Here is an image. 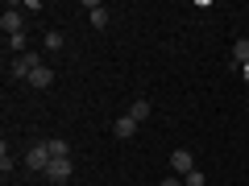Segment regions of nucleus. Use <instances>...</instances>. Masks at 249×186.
<instances>
[{
  "mask_svg": "<svg viewBox=\"0 0 249 186\" xmlns=\"http://www.w3.org/2000/svg\"><path fill=\"white\" fill-rule=\"evenodd\" d=\"M54 161V153H50V145H29V153H25V166L29 170H37V174H46V166H50Z\"/></svg>",
  "mask_w": 249,
  "mask_h": 186,
  "instance_id": "nucleus-1",
  "label": "nucleus"
},
{
  "mask_svg": "<svg viewBox=\"0 0 249 186\" xmlns=\"http://www.w3.org/2000/svg\"><path fill=\"white\" fill-rule=\"evenodd\" d=\"M0 29H4V37L25 33V17L17 13V4H4V13H0Z\"/></svg>",
  "mask_w": 249,
  "mask_h": 186,
  "instance_id": "nucleus-2",
  "label": "nucleus"
},
{
  "mask_svg": "<svg viewBox=\"0 0 249 186\" xmlns=\"http://www.w3.org/2000/svg\"><path fill=\"white\" fill-rule=\"evenodd\" d=\"M170 170H175V178H187L191 170H196V153L191 149H175L170 153Z\"/></svg>",
  "mask_w": 249,
  "mask_h": 186,
  "instance_id": "nucleus-3",
  "label": "nucleus"
},
{
  "mask_svg": "<svg viewBox=\"0 0 249 186\" xmlns=\"http://www.w3.org/2000/svg\"><path fill=\"white\" fill-rule=\"evenodd\" d=\"M71 174H75V161H71V157H54L50 166H46L42 178H50V182H67Z\"/></svg>",
  "mask_w": 249,
  "mask_h": 186,
  "instance_id": "nucleus-4",
  "label": "nucleus"
},
{
  "mask_svg": "<svg viewBox=\"0 0 249 186\" xmlns=\"http://www.w3.org/2000/svg\"><path fill=\"white\" fill-rule=\"evenodd\" d=\"M83 9H88V21H91V29H108V9L100 4V0H83Z\"/></svg>",
  "mask_w": 249,
  "mask_h": 186,
  "instance_id": "nucleus-5",
  "label": "nucleus"
},
{
  "mask_svg": "<svg viewBox=\"0 0 249 186\" xmlns=\"http://www.w3.org/2000/svg\"><path fill=\"white\" fill-rule=\"evenodd\" d=\"M133 133H137V120H133L129 112H124V116H116V120H112V137H121V141H129Z\"/></svg>",
  "mask_w": 249,
  "mask_h": 186,
  "instance_id": "nucleus-6",
  "label": "nucleus"
},
{
  "mask_svg": "<svg viewBox=\"0 0 249 186\" xmlns=\"http://www.w3.org/2000/svg\"><path fill=\"white\" fill-rule=\"evenodd\" d=\"M50 83H54V71H50V66H46V62H42V66H37V71L29 75V87L46 91V87H50Z\"/></svg>",
  "mask_w": 249,
  "mask_h": 186,
  "instance_id": "nucleus-7",
  "label": "nucleus"
},
{
  "mask_svg": "<svg viewBox=\"0 0 249 186\" xmlns=\"http://www.w3.org/2000/svg\"><path fill=\"white\" fill-rule=\"evenodd\" d=\"M150 112H154V108H150V99H133V104H129V116H133L137 124H145V120H150Z\"/></svg>",
  "mask_w": 249,
  "mask_h": 186,
  "instance_id": "nucleus-8",
  "label": "nucleus"
},
{
  "mask_svg": "<svg viewBox=\"0 0 249 186\" xmlns=\"http://www.w3.org/2000/svg\"><path fill=\"white\" fill-rule=\"evenodd\" d=\"M232 62H237V66H249V42H245V37L232 42Z\"/></svg>",
  "mask_w": 249,
  "mask_h": 186,
  "instance_id": "nucleus-9",
  "label": "nucleus"
},
{
  "mask_svg": "<svg viewBox=\"0 0 249 186\" xmlns=\"http://www.w3.org/2000/svg\"><path fill=\"white\" fill-rule=\"evenodd\" d=\"M42 50H46V54H58V50H62V33H58V29H50V33L42 37Z\"/></svg>",
  "mask_w": 249,
  "mask_h": 186,
  "instance_id": "nucleus-10",
  "label": "nucleus"
},
{
  "mask_svg": "<svg viewBox=\"0 0 249 186\" xmlns=\"http://www.w3.org/2000/svg\"><path fill=\"white\" fill-rule=\"evenodd\" d=\"M46 145H50V153H54V157H71V145L62 141V137H50Z\"/></svg>",
  "mask_w": 249,
  "mask_h": 186,
  "instance_id": "nucleus-11",
  "label": "nucleus"
},
{
  "mask_svg": "<svg viewBox=\"0 0 249 186\" xmlns=\"http://www.w3.org/2000/svg\"><path fill=\"white\" fill-rule=\"evenodd\" d=\"M25 46H29V37H25V33H13V37H9V50H17V54H29Z\"/></svg>",
  "mask_w": 249,
  "mask_h": 186,
  "instance_id": "nucleus-12",
  "label": "nucleus"
},
{
  "mask_svg": "<svg viewBox=\"0 0 249 186\" xmlns=\"http://www.w3.org/2000/svg\"><path fill=\"white\" fill-rule=\"evenodd\" d=\"M0 170H4V174H9V170H13V153H9V145L0 149Z\"/></svg>",
  "mask_w": 249,
  "mask_h": 186,
  "instance_id": "nucleus-13",
  "label": "nucleus"
},
{
  "mask_svg": "<svg viewBox=\"0 0 249 186\" xmlns=\"http://www.w3.org/2000/svg\"><path fill=\"white\" fill-rule=\"evenodd\" d=\"M183 186H204V174H199V170H191V174L183 178Z\"/></svg>",
  "mask_w": 249,
  "mask_h": 186,
  "instance_id": "nucleus-14",
  "label": "nucleus"
},
{
  "mask_svg": "<svg viewBox=\"0 0 249 186\" xmlns=\"http://www.w3.org/2000/svg\"><path fill=\"white\" fill-rule=\"evenodd\" d=\"M158 186H183V178H175V174H170V178H162Z\"/></svg>",
  "mask_w": 249,
  "mask_h": 186,
  "instance_id": "nucleus-15",
  "label": "nucleus"
},
{
  "mask_svg": "<svg viewBox=\"0 0 249 186\" xmlns=\"http://www.w3.org/2000/svg\"><path fill=\"white\" fill-rule=\"evenodd\" d=\"M241 79H245V83H249V66H241Z\"/></svg>",
  "mask_w": 249,
  "mask_h": 186,
  "instance_id": "nucleus-16",
  "label": "nucleus"
}]
</instances>
